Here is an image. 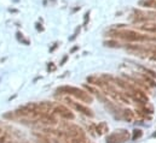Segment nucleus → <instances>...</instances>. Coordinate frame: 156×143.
Masks as SVG:
<instances>
[{
    "mask_svg": "<svg viewBox=\"0 0 156 143\" xmlns=\"http://www.w3.org/2000/svg\"><path fill=\"white\" fill-rule=\"evenodd\" d=\"M109 36L115 37V38H120L127 42H144V41H155V37L148 35H143L139 34L137 32L133 30H127V29H117V30H112L109 33Z\"/></svg>",
    "mask_w": 156,
    "mask_h": 143,
    "instance_id": "1",
    "label": "nucleus"
},
{
    "mask_svg": "<svg viewBox=\"0 0 156 143\" xmlns=\"http://www.w3.org/2000/svg\"><path fill=\"white\" fill-rule=\"evenodd\" d=\"M57 91L59 94H67V95H70V96H74L75 99H78L82 102H88L91 104L93 101V98L90 93H87L86 90L83 89H80L76 87H72V85H63V87H59L57 89Z\"/></svg>",
    "mask_w": 156,
    "mask_h": 143,
    "instance_id": "2",
    "label": "nucleus"
},
{
    "mask_svg": "<svg viewBox=\"0 0 156 143\" xmlns=\"http://www.w3.org/2000/svg\"><path fill=\"white\" fill-rule=\"evenodd\" d=\"M129 138H131L129 132L125 129H120L107 137V143H125L129 141Z\"/></svg>",
    "mask_w": 156,
    "mask_h": 143,
    "instance_id": "3",
    "label": "nucleus"
},
{
    "mask_svg": "<svg viewBox=\"0 0 156 143\" xmlns=\"http://www.w3.org/2000/svg\"><path fill=\"white\" fill-rule=\"evenodd\" d=\"M53 114H57L64 119H74V114L66 107V106H62V105H55L53 108Z\"/></svg>",
    "mask_w": 156,
    "mask_h": 143,
    "instance_id": "4",
    "label": "nucleus"
},
{
    "mask_svg": "<svg viewBox=\"0 0 156 143\" xmlns=\"http://www.w3.org/2000/svg\"><path fill=\"white\" fill-rule=\"evenodd\" d=\"M67 102L74 108V109H76V111H79V112H81L82 114H85V115H87V117H93V112L87 107V106H85V105H82V104H80V102H76V101L69 100V99L67 100Z\"/></svg>",
    "mask_w": 156,
    "mask_h": 143,
    "instance_id": "5",
    "label": "nucleus"
},
{
    "mask_svg": "<svg viewBox=\"0 0 156 143\" xmlns=\"http://www.w3.org/2000/svg\"><path fill=\"white\" fill-rule=\"evenodd\" d=\"M121 118L122 119H125L126 121H133L134 120V118H136V113L133 112V111H131V109H122V112H121Z\"/></svg>",
    "mask_w": 156,
    "mask_h": 143,
    "instance_id": "6",
    "label": "nucleus"
},
{
    "mask_svg": "<svg viewBox=\"0 0 156 143\" xmlns=\"http://www.w3.org/2000/svg\"><path fill=\"white\" fill-rule=\"evenodd\" d=\"M108 130H109V126H108V124H107L105 121H102V123H99V124L96 126V132H97L98 136H102V135L107 134Z\"/></svg>",
    "mask_w": 156,
    "mask_h": 143,
    "instance_id": "7",
    "label": "nucleus"
},
{
    "mask_svg": "<svg viewBox=\"0 0 156 143\" xmlns=\"http://www.w3.org/2000/svg\"><path fill=\"white\" fill-rule=\"evenodd\" d=\"M9 138H10V135H9L7 130L2 125H0V143H7Z\"/></svg>",
    "mask_w": 156,
    "mask_h": 143,
    "instance_id": "8",
    "label": "nucleus"
},
{
    "mask_svg": "<svg viewBox=\"0 0 156 143\" xmlns=\"http://www.w3.org/2000/svg\"><path fill=\"white\" fill-rule=\"evenodd\" d=\"M140 29L149 32V33H156V23H147L140 27Z\"/></svg>",
    "mask_w": 156,
    "mask_h": 143,
    "instance_id": "9",
    "label": "nucleus"
},
{
    "mask_svg": "<svg viewBox=\"0 0 156 143\" xmlns=\"http://www.w3.org/2000/svg\"><path fill=\"white\" fill-rule=\"evenodd\" d=\"M142 136H143V131H142V130H139V129H136V130L133 131L132 140H138V138H140Z\"/></svg>",
    "mask_w": 156,
    "mask_h": 143,
    "instance_id": "10",
    "label": "nucleus"
},
{
    "mask_svg": "<svg viewBox=\"0 0 156 143\" xmlns=\"http://www.w3.org/2000/svg\"><path fill=\"white\" fill-rule=\"evenodd\" d=\"M17 37H18V40H20L21 42H23L24 45H29V41H28V40H26V38L22 36L21 33H17Z\"/></svg>",
    "mask_w": 156,
    "mask_h": 143,
    "instance_id": "11",
    "label": "nucleus"
},
{
    "mask_svg": "<svg viewBox=\"0 0 156 143\" xmlns=\"http://www.w3.org/2000/svg\"><path fill=\"white\" fill-rule=\"evenodd\" d=\"M79 32H80V27H79V28H76V30H75V33H74V35L72 36V37H70V38H69V40H70V41H73V40H74V38H75V37H76V36H78Z\"/></svg>",
    "mask_w": 156,
    "mask_h": 143,
    "instance_id": "12",
    "label": "nucleus"
},
{
    "mask_svg": "<svg viewBox=\"0 0 156 143\" xmlns=\"http://www.w3.org/2000/svg\"><path fill=\"white\" fill-rule=\"evenodd\" d=\"M88 19H90V12H86V15H85V17H83V24H86Z\"/></svg>",
    "mask_w": 156,
    "mask_h": 143,
    "instance_id": "13",
    "label": "nucleus"
},
{
    "mask_svg": "<svg viewBox=\"0 0 156 143\" xmlns=\"http://www.w3.org/2000/svg\"><path fill=\"white\" fill-rule=\"evenodd\" d=\"M39 143H51L48 138H39Z\"/></svg>",
    "mask_w": 156,
    "mask_h": 143,
    "instance_id": "14",
    "label": "nucleus"
},
{
    "mask_svg": "<svg viewBox=\"0 0 156 143\" xmlns=\"http://www.w3.org/2000/svg\"><path fill=\"white\" fill-rule=\"evenodd\" d=\"M35 25H37V29H38V30H40V32H44V27H42L41 24H39V23H37Z\"/></svg>",
    "mask_w": 156,
    "mask_h": 143,
    "instance_id": "15",
    "label": "nucleus"
},
{
    "mask_svg": "<svg viewBox=\"0 0 156 143\" xmlns=\"http://www.w3.org/2000/svg\"><path fill=\"white\" fill-rule=\"evenodd\" d=\"M57 46H58V43H55V46H53V47H52V48H51L50 51H51V52H53V51H55V49L57 48Z\"/></svg>",
    "mask_w": 156,
    "mask_h": 143,
    "instance_id": "16",
    "label": "nucleus"
},
{
    "mask_svg": "<svg viewBox=\"0 0 156 143\" xmlns=\"http://www.w3.org/2000/svg\"><path fill=\"white\" fill-rule=\"evenodd\" d=\"M9 11H10V12H13V13H16V12H18V11H17L16 8H9Z\"/></svg>",
    "mask_w": 156,
    "mask_h": 143,
    "instance_id": "17",
    "label": "nucleus"
},
{
    "mask_svg": "<svg viewBox=\"0 0 156 143\" xmlns=\"http://www.w3.org/2000/svg\"><path fill=\"white\" fill-rule=\"evenodd\" d=\"M76 49H79V47H78V46H76V47H74V48H73V49H72V53H73V52H75V51H76Z\"/></svg>",
    "mask_w": 156,
    "mask_h": 143,
    "instance_id": "18",
    "label": "nucleus"
},
{
    "mask_svg": "<svg viewBox=\"0 0 156 143\" xmlns=\"http://www.w3.org/2000/svg\"><path fill=\"white\" fill-rule=\"evenodd\" d=\"M79 10H80V6H79V7H75V8L73 10V12H76V11H79Z\"/></svg>",
    "mask_w": 156,
    "mask_h": 143,
    "instance_id": "19",
    "label": "nucleus"
},
{
    "mask_svg": "<svg viewBox=\"0 0 156 143\" xmlns=\"http://www.w3.org/2000/svg\"><path fill=\"white\" fill-rule=\"evenodd\" d=\"M154 8H156V0H154V6H153Z\"/></svg>",
    "mask_w": 156,
    "mask_h": 143,
    "instance_id": "20",
    "label": "nucleus"
}]
</instances>
